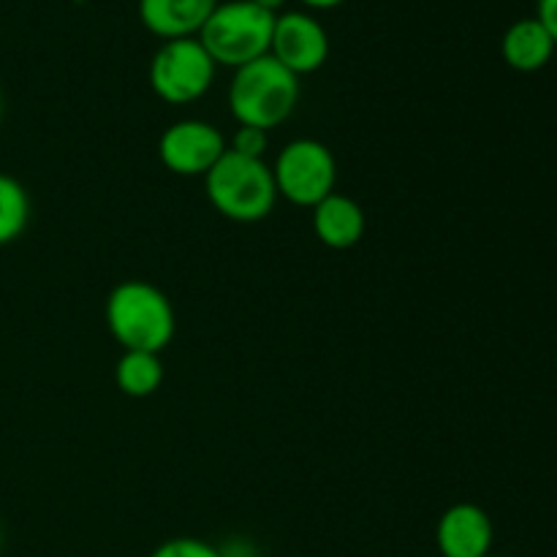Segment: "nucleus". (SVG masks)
Here are the masks:
<instances>
[{
  "label": "nucleus",
  "mask_w": 557,
  "mask_h": 557,
  "mask_svg": "<svg viewBox=\"0 0 557 557\" xmlns=\"http://www.w3.org/2000/svg\"><path fill=\"white\" fill-rule=\"evenodd\" d=\"M109 335L123 351L161 354L177 332L172 302L158 286L147 281H123L109 292L103 308Z\"/></svg>",
  "instance_id": "nucleus-1"
},
{
  "label": "nucleus",
  "mask_w": 557,
  "mask_h": 557,
  "mask_svg": "<svg viewBox=\"0 0 557 557\" xmlns=\"http://www.w3.org/2000/svg\"><path fill=\"white\" fill-rule=\"evenodd\" d=\"M299 103V76L272 54L234 71L228 85V109L239 125L272 131L286 123Z\"/></svg>",
  "instance_id": "nucleus-2"
},
{
  "label": "nucleus",
  "mask_w": 557,
  "mask_h": 557,
  "mask_svg": "<svg viewBox=\"0 0 557 557\" xmlns=\"http://www.w3.org/2000/svg\"><path fill=\"white\" fill-rule=\"evenodd\" d=\"M210 205L234 223H259L275 210L277 188L272 166L264 158H248L226 150V156L205 174Z\"/></svg>",
  "instance_id": "nucleus-3"
},
{
  "label": "nucleus",
  "mask_w": 557,
  "mask_h": 557,
  "mask_svg": "<svg viewBox=\"0 0 557 557\" xmlns=\"http://www.w3.org/2000/svg\"><path fill=\"white\" fill-rule=\"evenodd\" d=\"M272 27H275V14L259 9L250 0H228L215 5L196 38L215 60V65L237 71L270 54Z\"/></svg>",
  "instance_id": "nucleus-4"
},
{
  "label": "nucleus",
  "mask_w": 557,
  "mask_h": 557,
  "mask_svg": "<svg viewBox=\"0 0 557 557\" xmlns=\"http://www.w3.org/2000/svg\"><path fill=\"white\" fill-rule=\"evenodd\" d=\"M215 60L207 54L199 38L163 41L150 60V87L163 103L185 107L199 101L215 82Z\"/></svg>",
  "instance_id": "nucleus-5"
},
{
  "label": "nucleus",
  "mask_w": 557,
  "mask_h": 557,
  "mask_svg": "<svg viewBox=\"0 0 557 557\" xmlns=\"http://www.w3.org/2000/svg\"><path fill=\"white\" fill-rule=\"evenodd\" d=\"M272 177H275L277 196L313 210L319 201L335 194L337 161L324 141L294 139L277 152Z\"/></svg>",
  "instance_id": "nucleus-6"
},
{
  "label": "nucleus",
  "mask_w": 557,
  "mask_h": 557,
  "mask_svg": "<svg viewBox=\"0 0 557 557\" xmlns=\"http://www.w3.org/2000/svg\"><path fill=\"white\" fill-rule=\"evenodd\" d=\"M226 136L207 120H177L158 139V158L177 177H205L223 156Z\"/></svg>",
  "instance_id": "nucleus-7"
},
{
  "label": "nucleus",
  "mask_w": 557,
  "mask_h": 557,
  "mask_svg": "<svg viewBox=\"0 0 557 557\" xmlns=\"http://www.w3.org/2000/svg\"><path fill=\"white\" fill-rule=\"evenodd\" d=\"M270 54L294 76L313 74L330 58V36L315 16L305 11H283L275 16Z\"/></svg>",
  "instance_id": "nucleus-8"
},
{
  "label": "nucleus",
  "mask_w": 557,
  "mask_h": 557,
  "mask_svg": "<svg viewBox=\"0 0 557 557\" xmlns=\"http://www.w3.org/2000/svg\"><path fill=\"white\" fill-rule=\"evenodd\" d=\"M495 528L476 504H455L441 515L435 544L441 557H490Z\"/></svg>",
  "instance_id": "nucleus-9"
},
{
  "label": "nucleus",
  "mask_w": 557,
  "mask_h": 557,
  "mask_svg": "<svg viewBox=\"0 0 557 557\" xmlns=\"http://www.w3.org/2000/svg\"><path fill=\"white\" fill-rule=\"evenodd\" d=\"M221 0H139V20L163 41L196 38Z\"/></svg>",
  "instance_id": "nucleus-10"
},
{
  "label": "nucleus",
  "mask_w": 557,
  "mask_h": 557,
  "mask_svg": "<svg viewBox=\"0 0 557 557\" xmlns=\"http://www.w3.org/2000/svg\"><path fill=\"white\" fill-rule=\"evenodd\" d=\"M364 210L351 196L332 194L313 207V234L332 250H348L364 237Z\"/></svg>",
  "instance_id": "nucleus-11"
},
{
  "label": "nucleus",
  "mask_w": 557,
  "mask_h": 557,
  "mask_svg": "<svg viewBox=\"0 0 557 557\" xmlns=\"http://www.w3.org/2000/svg\"><path fill=\"white\" fill-rule=\"evenodd\" d=\"M500 52L504 60L515 71L522 74H533V71L544 69L549 63V58L555 54V41L547 30H544L542 22L536 16L531 20H520L506 30L504 44H500Z\"/></svg>",
  "instance_id": "nucleus-12"
},
{
  "label": "nucleus",
  "mask_w": 557,
  "mask_h": 557,
  "mask_svg": "<svg viewBox=\"0 0 557 557\" xmlns=\"http://www.w3.org/2000/svg\"><path fill=\"white\" fill-rule=\"evenodd\" d=\"M114 384L125 397H150L163 384V362L161 354L150 351H123L114 368Z\"/></svg>",
  "instance_id": "nucleus-13"
},
{
  "label": "nucleus",
  "mask_w": 557,
  "mask_h": 557,
  "mask_svg": "<svg viewBox=\"0 0 557 557\" xmlns=\"http://www.w3.org/2000/svg\"><path fill=\"white\" fill-rule=\"evenodd\" d=\"M27 223H30V196L25 185L0 172V248L20 239Z\"/></svg>",
  "instance_id": "nucleus-14"
},
{
  "label": "nucleus",
  "mask_w": 557,
  "mask_h": 557,
  "mask_svg": "<svg viewBox=\"0 0 557 557\" xmlns=\"http://www.w3.org/2000/svg\"><path fill=\"white\" fill-rule=\"evenodd\" d=\"M150 557H223V555L221 549L212 547V544L205 542V539L180 536V539H169V542H163L161 547L152 549Z\"/></svg>",
  "instance_id": "nucleus-15"
},
{
  "label": "nucleus",
  "mask_w": 557,
  "mask_h": 557,
  "mask_svg": "<svg viewBox=\"0 0 557 557\" xmlns=\"http://www.w3.org/2000/svg\"><path fill=\"white\" fill-rule=\"evenodd\" d=\"M267 147H270V131L239 125L237 134H234V139H232V145H228V150L239 152V156H248V158H264Z\"/></svg>",
  "instance_id": "nucleus-16"
},
{
  "label": "nucleus",
  "mask_w": 557,
  "mask_h": 557,
  "mask_svg": "<svg viewBox=\"0 0 557 557\" xmlns=\"http://www.w3.org/2000/svg\"><path fill=\"white\" fill-rule=\"evenodd\" d=\"M536 20L542 22L544 30L553 36L557 47V0H539L536 3Z\"/></svg>",
  "instance_id": "nucleus-17"
},
{
  "label": "nucleus",
  "mask_w": 557,
  "mask_h": 557,
  "mask_svg": "<svg viewBox=\"0 0 557 557\" xmlns=\"http://www.w3.org/2000/svg\"><path fill=\"white\" fill-rule=\"evenodd\" d=\"M302 5H308V9H319V11H330V9H337V5H343L346 0H299Z\"/></svg>",
  "instance_id": "nucleus-18"
},
{
  "label": "nucleus",
  "mask_w": 557,
  "mask_h": 557,
  "mask_svg": "<svg viewBox=\"0 0 557 557\" xmlns=\"http://www.w3.org/2000/svg\"><path fill=\"white\" fill-rule=\"evenodd\" d=\"M250 3H256V5H259V9L270 11V14L277 16V11H281L283 5H286V0H250Z\"/></svg>",
  "instance_id": "nucleus-19"
},
{
  "label": "nucleus",
  "mask_w": 557,
  "mask_h": 557,
  "mask_svg": "<svg viewBox=\"0 0 557 557\" xmlns=\"http://www.w3.org/2000/svg\"><path fill=\"white\" fill-rule=\"evenodd\" d=\"M0 114H3V98H0Z\"/></svg>",
  "instance_id": "nucleus-20"
},
{
  "label": "nucleus",
  "mask_w": 557,
  "mask_h": 557,
  "mask_svg": "<svg viewBox=\"0 0 557 557\" xmlns=\"http://www.w3.org/2000/svg\"><path fill=\"white\" fill-rule=\"evenodd\" d=\"M0 544H3V531H0Z\"/></svg>",
  "instance_id": "nucleus-21"
},
{
  "label": "nucleus",
  "mask_w": 557,
  "mask_h": 557,
  "mask_svg": "<svg viewBox=\"0 0 557 557\" xmlns=\"http://www.w3.org/2000/svg\"><path fill=\"white\" fill-rule=\"evenodd\" d=\"M490 557H493V555H490Z\"/></svg>",
  "instance_id": "nucleus-22"
}]
</instances>
